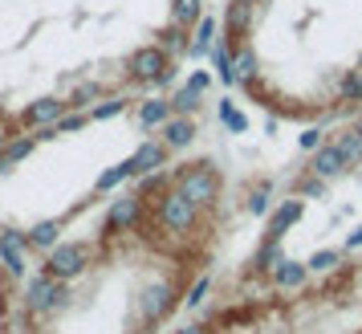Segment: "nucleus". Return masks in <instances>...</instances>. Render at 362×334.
Wrapping results in <instances>:
<instances>
[{
	"label": "nucleus",
	"mask_w": 362,
	"mask_h": 334,
	"mask_svg": "<svg viewBox=\"0 0 362 334\" xmlns=\"http://www.w3.org/2000/svg\"><path fill=\"white\" fill-rule=\"evenodd\" d=\"M232 171L175 151L53 236L21 282V334H167L196 310L236 233Z\"/></svg>",
	"instance_id": "obj_1"
},
{
	"label": "nucleus",
	"mask_w": 362,
	"mask_h": 334,
	"mask_svg": "<svg viewBox=\"0 0 362 334\" xmlns=\"http://www.w3.org/2000/svg\"><path fill=\"white\" fill-rule=\"evenodd\" d=\"M199 25L204 0H0V155L163 98Z\"/></svg>",
	"instance_id": "obj_2"
},
{
	"label": "nucleus",
	"mask_w": 362,
	"mask_h": 334,
	"mask_svg": "<svg viewBox=\"0 0 362 334\" xmlns=\"http://www.w3.org/2000/svg\"><path fill=\"white\" fill-rule=\"evenodd\" d=\"M220 78L252 110L289 127L362 118V0H224Z\"/></svg>",
	"instance_id": "obj_3"
},
{
	"label": "nucleus",
	"mask_w": 362,
	"mask_h": 334,
	"mask_svg": "<svg viewBox=\"0 0 362 334\" xmlns=\"http://www.w3.org/2000/svg\"><path fill=\"white\" fill-rule=\"evenodd\" d=\"M155 110H159V98L86 118L4 151L0 155L4 163L0 167V229L8 233L49 229L57 236L66 224H78L86 208L102 204L143 167L183 151L159 147V134L167 127Z\"/></svg>",
	"instance_id": "obj_4"
},
{
	"label": "nucleus",
	"mask_w": 362,
	"mask_h": 334,
	"mask_svg": "<svg viewBox=\"0 0 362 334\" xmlns=\"http://www.w3.org/2000/svg\"><path fill=\"white\" fill-rule=\"evenodd\" d=\"M362 245V147L342 134H334L317 159L301 163L289 175L285 192L273 196L264 220L248 249L224 269L216 294H269L281 285L305 277L313 269L334 265L338 257Z\"/></svg>",
	"instance_id": "obj_5"
},
{
	"label": "nucleus",
	"mask_w": 362,
	"mask_h": 334,
	"mask_svg": "<svg viewBox=\"0 0 362 334\" xmlns=\"http://www.w3.org/2000/svg\"><path fill=\"white\" fill-rule=\"evenodd\" d=\"M167 334H362V245L269 294H212Z\"/></svg>",
	"instance_id": "obj_6"
},
{
	"label": "nucleus",
	"mask_w": 362,
	"mask_h": 334,
	"mask_svg": "<svg viewBox=\"0 0 362 334\" xmlns=\"http://www.w3.org/2000/svg\"><path fill=\"white\" fill-rule=\"evenodd\" d=\"M21 277L0 249V334H21Z\"/></svg>",
	"instance_id": "obj_7"
},
{
	"label": "nucleus",
	"mask_w": 362,
	"mask_h": 334,
	"mask_svg": "<svg viewBox=\"0 0 362 334\" xmlns=\"http://www.w3.org/2000/svg\"><path fill=\"white\" fill-rule=\"evenodd\" d=\"M346 131H350V139H354V143H358V147H362V118H358V122H354V127H346Z\"/></svg>",
	"instance_id": "obj_8"
}]
</instances>
